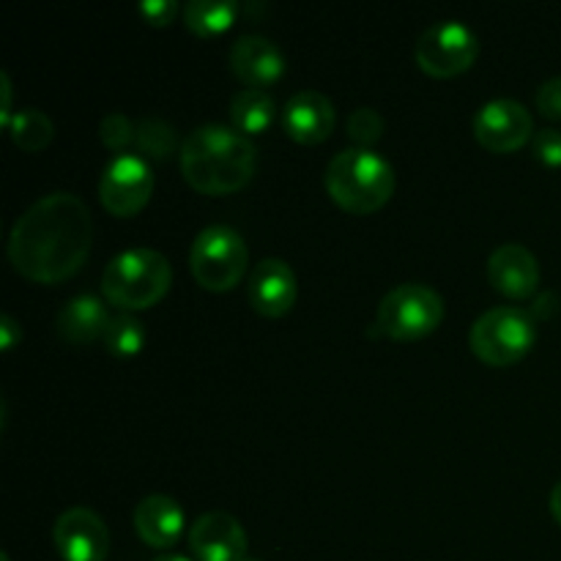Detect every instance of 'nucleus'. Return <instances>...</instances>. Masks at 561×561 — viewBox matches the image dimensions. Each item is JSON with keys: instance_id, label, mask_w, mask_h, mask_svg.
<instances>
[{"instance_id": "7", "label": "nucleus", "mask_w": 561, "mask_h": 561, "mask_svg": "<svg viewBox=\"0 0 561 561\" xmlns=\"http://www.w3.org/2000/svg\"><path fill=\"white\" fill-rule=\"evenodd\" d=\"M444 321V299L425 283H403L389 290L378 305L376 329L387 337L411 343L438 329Z\"/></svg>"}, {"instance_id": "13", "label": "nucleus", "mask_w": 561, "mask_h": 561, "mask_svg": "<svg viewBox=\"0 0 561 561\" xmlns=\"http://www.w3.org/2000/svg\"><path fill=\"white\" fill-rule=\"evenodd\" d=\"M247 296H250V305L257 316H288L290 307L296 305V296H299L294 268L279 257H263L247 279Z\"/></svg>"}, {"instance_id": "26", "label": "nucleus", "mask_w": 561, "mask_h": 561, "mask_svg": "<svg viewBox=\"0 0 561 561\" xmlns=\"http://www.w3.org/2000/svg\"><path fill=\"white\" fill-rule=\"evenodd\" d=\"M531 151L548 168H561V129H540L531 137Z\"/></svg>"}, {"instance_id": "17", "label": "nucleus", "mask_w": 561, "mask_h": 561, "mask_svg": "<svg viewBox=\"0 0 561 561\" xmlns=\"http://www.w3.org/2000/svg\"><path fill=\"white\" fill-rule=\"evenodd\" d=\"M131 520H135V531L140 535V540L151 548H173L184 531V510L164 493H151V496L140 499Z\"/></svg>"}, {"instance_id": "34", "label": "nucleus", "mask_w": 561, "mask_h": 561, "mask_svg": "<svg viewBox=\"0 0 561 561\" xmlns=\"http://www.w3.org/2000/svg\"><path fill=\"white\" fill-rule=\"evenodd\" d=\"M247 561H255V559H247Z\"/></svg>"}, {"instance_id": "10", "label": "nucleus", "mask_w": 561, "mask_h": 561, "mask_svg": "<svg viewBox=\"0 0 561 561\" xmlns=\"http://www.w3.org/2000/svg\"><path fill=\"white\" fill-rule=\"evenodd\" d=\"M474 137L488 151L513 153L535 137V121L515 99H491L477 110Z\"/></svg>"}, {"instance_id": "31", "label": "nucleus", "mask_w": 561, "mask_h": 561, "mask_svg": "<svg viewBox=\"0 0 561 561\" xmlns=\"http://www.w3.org/2000/svg\"><path fill=\"white\" fill-rule=\"evenodd\" d=\"M551 513H553V518H557V524L561 526V480L553 485V491H551Z\"/></svg>"}, {"instance_id": "22", "label": "nucleus", "mask_w": 561, "mask_h": 561, "mask_svg": "<svg viewBox=\"0 0 561 561\" xmlns=\"http://www.w3.org/2000/svg\"><path fill=\"white\" fill-rule=\"evenodd\" d=\"M104 345L113 356H137L146 348V327L131 312L113 316L104 332Z\"/></svg>"}, {"instance_id": "6", "label": "nucleus", "mask_w": 561, "mask_h": 561, "mask_svg": "<svg viewBox=\"0 0 561 561\" xmlns=\"http://www.w3.org/2000/svg\"><path fill=\"white\" fill-rule=\"evenodd\" d=\"M247 261H250V252H247L244 239L230 225H208L192 241V277L211 294L233 290L244 277Z\"/></svg>"}, {"instance_id": "16", "label": "nucleus", "mask_w": 561, "mask_h": 561, "mask_svg": "<svg viewBox=\"0 0 561 561\" xmlns=\"http://www.w3.org/2000/svg\"><path fill=\"white\" fill-rule=\"evenodd\" d=\"M230 69L250 88L274 85L285 75V55L272 38L266 36H239L230 47Z\"/></svg>"}, {"instance_id": "4", "label": "nucleus", "mask_w": 561, "mask_h": 561, "mask_svg": "<svg viewBox=\"0 0 561 561\" xmlns=\"http://www.w3.org/2000/svg\"><path fill=\"white\" fill-rule=\"evenodd\" d=\"M173 283V266L151 247H135L107 263L102 274V294L124 312L148 310L164 299Z\"/></svg>"}, {"instance_id": "11", "label": "nucleus", "mask_w": 561, "mask_h": 561, "mask_svg": "<svg viewBox=\"0 0 561 561\" xmlns=\"http://www.w3.org/2000/svg\"><path fill=\"white\" fill-rule=\"evenodd\" d=\"M53 540L64 561H104L110 553L107 524L88 507L60 513L53 526Z\"/></svg>"}, {"instance_id": "14", "label": "nucleus", "mask_w": 561, "mask_h": 561, "mask_svg": "<svg viewBox=\"0 0 561 561\" xmlns=\"http://www.w3.org/2000/svg\"><path fill=\"white\" fill-rule=\"evenodd\" d=\"M488 279L510 299H529L540 288V263L524 244H502L488 257Z\"/></svg>"}, {"instance_id": "23", "label": "nucleus", "mask_w": 561, "mask_h": 561, "mask_svg": "<svg viewBox=\"0 0 561 561\" xmlns=\"http://www.w3.org/2000/svg\"><path fill=\"white\" fill-rule=\"evenodd\" d=\"M135 146L140 148L142 157L151 159H168L170 153L179 148V137H175V129L162 118H146L137 124Z\"/></svg>"}, {"instance_id": "30", "label": "nucleus", "mask_w": 561, "mask_h": 561, "mask_svg": "<svg viewBox=\"0 0 561 561\" xmlns=\"http://www.w3.org/2000/svg\"><path fill=\"white\" fill-rule=\"evenodd\" d=\"M0 91H3V104H0V121H3V126L11 124V118H14V113H11V80L9 75H0Z\"/></svg>"}, {"instance_id": "32", "label": "nucleus", "mask_w": 561, "mask_h": 561, "mask_svg": "<svg viewBox=\"0 0 561 561\" xmlns=\"http://www.w3.org/2000/svg\"><path fill=\"white\" fill-rule=\"evenodd\" d=\"M153 561H192V559L179 557V553H162V557H157Z\"/></svg>"}, {"instance_id": "21", "label": "nucleus", "mask_w": 561, "mask_h": 561, "mask_svg": "<svg viewBox=\"0 0 561 561\" xmlns=\"http://www.w3.org/2000/svg\"><path fill=\"white\" fill-rule=\"evenodd\" d=\"M9 131L16 148H22L27 153H38L42 148L49 146V140L55 135V126L47 113H42L36 107H25L16 110L9 124Z\"/></svg>"}, {"instance_id": "3", "label": "nucleus", "mask_w": 561, "mask_h": 561, "mask_svg": "<svg viewBox=\"0 0 561 561\" xmlns=\"http://www.w3.org/2000/svg\"><path fill=\"white\" fill-rule=\"evenodd\" d=\"M327 192L351 214H373L394 195L398 175L389 159L373 148H345L334 153L327 168Z\"/></svg>"}, {"instance_id": "27", "label": "nucleus", "mask_w": 561, "mask_h": 561, "mask_svg": "<svg viewBox=\"0 0 561 561\" xmlns=\"http://www.w3.org/2000/svg\"><path fill=\"white\" fill-rule=\"evenodd\" d=\"M537 110L546 118L561 121V77H551L537 88Z\"/></svg>"}, {"instance_id": "25", "label": "nucleus", "mask_w": 561, "mask_h": 561, "mask_svg": "<svg viewBox=\"0 0 561 561\" xmlns=\"http://www.w3.org/2000/svg\"><path fill=\"white\" fill-rule=\"evenodd\" d=\"M137 126L126 118L124 113H110L102 118V126H99V137L107 148H113L115 153H124V148L129 142H135Z\"/></svg>"}, {"instance_id": "15", "label": "nucleus", "mask_w": 561, "mask_h": 561, "mask_svg": "<svg viewBox=\"0 0 561 561\" xmlns=\"http://www.w3.org/2000/svg\"><path fill=\"white\" fill-rule=\"evenodd\" d=\"M334 104L321 91H299L285 102L283 129L301 146H318L334 131Z\"/></svg>"}, {"instance_id": "29", "label": "nucleus", "mask_w": 561, "mask_h": 561, "mask_svg": "<svg viewBox=\"0 0 561 561\" xmlns=\"http://www.w3.org/2000/svg\"><path fill=\"white\" fill-rule=\"evenodd\" d=\"M0 337H3V351H11L16 345V340L22 337V329L20 323L14 321L11 316L0 318Z\"/></svg>"}, {"instance_id": "28", "label": "nucleus", "mask_w": 561, "mask_h": 561, "mask_svg": "<svg viewBox=\"0 0 561 561\" xmlns=\"http://www.w3.org/2000/svg\"><path fill=\"white\" fill-rule=\"evenodd\" d=\"M140 14L146 16L148 25L164 27L175 20V14H179V3H175V0H146V3L140 5Z\"/></svg>"}, {"instance_id": "5", "label": "nucleus", "mask_w": 561, "mask_h": 561, "mask_svg": "<svg viewBox=\"0 0 561 561\" xmlns=\"http://www.w3.org/2000/svg\"><path fill=\"white\" fill-rule=\"evenodd\" d=\"M537 340L535 316L520 307H491L471 323L469 343L477 359L507 367L524 359Z\"/></svg>"}, {"instance_id": "24", "label": "nucleus", "mask_w": 561, "mask_h": 561, "mask_svg": "<svg viewBox=\"0 0 561 561\" xmlns=\"http://www.w3.org/2000/svg\"><path fill=\"white\" fill-rule=\"evenodd\" d=\"M383 115L373 107H359L348 118V137L356 142V148L376 146L383 137Z\"/></svg>"}, {"instance_id": "9", "label": "nucleus", "mask_w": 561, "mask_h": 561, "mask_svg": "<svg viewBox=\"0 0 561 561\" xmlns=\"http://www.w3.org/2000/svg\"><path fill=\"white\" fill-rule=\"evenodd\" d=\"M153 195V170L140 153H115L104 164L102 181H99V197L102 206L115 217H131L142 211Z\"/></svg>"}, {"instance_id": "19", "label": "nucleus", "mask_w": 561, "mask_h": 561, "mask_svg": "<svg viewBox=\"0 0 561 561\" xmlns=\"http://www.w3.org/2000/svg\"><path fill=\"white\" fill-rule=\"evenodd\" d=\"M274 115H277V104L261 88H244L233 96L230 102V118H233V129H239L241 135H263L268 126L274 124Z\"/></svg>"}, {"instance_id": "2", "label": "nucleus", "mask_w": 561, "mask_h": 561, "mask_svg": "<svg viewBox=\"0 0 561 561\" xmlns=\"http://www.w3.org/2000/svg\"><path fill=\"white\" fill-rule=\"evenodd\" d=\"M255 168V142L233 126H197L181 142V173L203 195H233L250 184Z\"/></svg>"}, {"instance_id": "8", "label": "nucleus", "mask_w": 561, "mask_h": 561, "mask_svg": "<svg viewBox=\"0 0 561 561\" xmlns=\"http://www.w3.org/2000/svg\"><path fill=\"white\" fill-rule=\"evenodd\" d=\"M480 55V36L460 20L433 22L414 49L416 66L431 77H458L471 69Z\"/></svg>"}, {"instance_id": "1", "label": "nucleus", "mask_w": 561, "mask_h": 561, "mask_svg": "<svg viewBox=\"0 0 561 561\" xmlns=\"http://www.w3.org/2000/svg\"><path fill=\"white\" fill-rule=\"evenodd\" d=\"M93 219L75 192L44 195L9 233V261L25 279L58 285L75 277L91 255Z\"/></svg>"}, {"instance_id": "12", "label": "nucleus", "mask_w": 561, "mask_h": 561, "mask_svg": "<svg viewBox=\"0 0 561 561\" xmlns=\"http://www.w3.org/2000/svg\"><path fill=\"white\" fill-rule=\"evenodd\" d=\"M190 551L197 561H247V531L222 510L203 513L190 526Z\"/></svg>"}, {"instance_id": "18", "label": "nucleus", "mask_w": 561, "mask_h": 561, "mask_svg": "<svg viewBox=\"0 0 561 561\" xmlns=\"http://www.w3.org/2000/svg\"><path fill=\"white\" fill-rule=\"evenodd\" d=\"M110 312L104 307L102 299L91 294H82L77 299H71L69 305H64V310L55 318V329L64 340L69 343H93V340H104V332L110 327Z\"/></svg>"}, {"instance_id": "20", "label": "nucleus", "mask_w": 561, "mask_h": 561, "mask_svg": "<svg viewBox=\"0 0 561 561\" xmlns=\"http://www.w3.org/2000/svg\"><path fill=\"white\" fill-rule=\"evenodd\" d=\"M241 5L233 0H190L184 9V22L197 36H219L230 31Z\"/></svg>"}, {"instance_id": "33", "label": "nucleus", "mask_w": 561, "mask_h": 561, "mask_svg": "<svg viewBox=\"0 0 561 561\" xmlns=\"http://www.w3.org/2000/svg\"><path fill=\"white\" fill-rule=\"evenodd\" d=\"M0 561H11V559H9V553H3V557H0Z\"/></svg>"}]
</instances>
